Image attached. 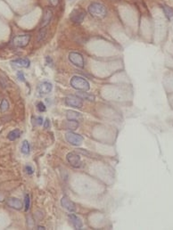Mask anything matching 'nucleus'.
I'll return each instance as SVG.
<instances>
[{
    "label": "nucleus",
    "mask_w": 173,
    "mask_h": 230,
    "mask_svg": "<svg viewBox=\"0 0 173 230\" xmlns=\"http://www.w3.org/2000/svg\"><path fill=\"white\" fill-rule=\"evenodd\" d=\"M71 86L79 91H88L90 85L84 78L79 76H73L71 79Z\"/></svg>",
    "instance_id": "f257e3e1"
},
{
    "label": "nucleus",
    "mask_w": 173,
    "mask_h": 230,
    "mask_svg": "<svg viewBox=\"0 0 173 230\" xmlns=\"http://www.w3.org/2000/svg\"><path fill=\"white\" fill-rule=\"evenodd\" d=\"M88 13L96 18H103L107 15V10L104 6L99 3H92L88 6Z\"/></svg>",
    "instance_id": "f03ea898"
},
{
    "label": "nucleus",
    "mask_w": 173,
    "mask_h": 230,
    "mask_svg": "<svg viewBox=\"0 0 173 230\" xmlns=\"http://www.w3.org/2000/svg\"><path fill=\"white\" fill-rule=\"evenodd\" d=\"M86 17V11L80 7H77L72 10L70 15V19L75 24H80Z\"/></svg>",
    "instance_id": "7ed1b4c3"
},
{
    "label": "nucleus",
    "mask_w": 173,
    "mask_h": 230,
    "mask_svg": "<svg viewBox=\"0 0 173 230\" xmlns=\"http://www.w3.org/2000/svg\"><path fill=\"white\" fill-rule=\"evenodd\" d=\"M30 40H31L30 34L18 35L13 39V45L16 47H25L26 46H28Z\"/></svg>",
    "instance_id": "20e7f679"
},
{
    "label": "nucleus",
    "mask_w": 173,
    "mask_h": 230,
    "mask_svg": "<svg viewBox=\"0 0 173 230\" xmlns=\"http://www.w3.org/2000/svg\"><path fill=\"white\" fill-rule=\"evenodd\" d=\"M65 138L72 146H80L84 140L82 136H80L79 134H76V133H73V132H68L65 135Z\"/></svg>",
    "instance_id": "39448f33"
},
{
    "label": "nucleus",
    "mask_w": 173,
    "mask_h": 230,
    "mask_svg": "<svg viewBox=\"0 0 173 230\" xmlns=\"http://www.w3.org/2000/svg\"><path fill=\"white\" fill-rule=\"evenodd\" d=\"M69 60L72 64L79 68H83L84 67V58L82 54L77 53V52H71L69 54Z\"/></svg>",
    "instance_id": "423d86ee"
},
{
    "label": "nucleus",
    "mask_w": 173,
    "mask_h": 230,
    "mask_svg": "<svg viewBox=\"0 0 173 230\" xmlns=\"http://www.w3.org/2000/svg\"><path fill=\"white\" fill-rule=\"evenodd\" d=\"M64 102L67 105L71 106V107H76V108H81L83 104H82V99H80L79 97L76 96H67Z\"/></svg>",
    "instance_id": "0eeeda50"
},
{
    "label": "nucleus",
    "mask_w": 173,
    "mask_h": 230,
    "mask_svg": "<svg viewBox=\"0 0 173 230\" xmlns=\"http://www.w3.org/2000/svg\"><path fill=\"white\" fill-rule=\"evenodd\" d=\"M66 159L72 167L78 168L80 166V156L76 153H69L66 156Z\"/></svg>",
    "instance_id": "6e6552de"
},
{
    "label": "nucleus",
    "mask_w": 173,
    "mask_h": 230,
    "mask_svg": "<svg viewBox=\"0 0 173 230\" xmlns=\"http://www.w3.org/2000/svg\"><path fill=\"white\" fill-rule=\"evenodd\" d=\"M61 204L64 209L69 211L70 212H75L76 211V205L74 202H72L68 197L64 196L61 200Z\"/></svg>",
    "instance_id": "1a4fd4ad"
},
{
    "label": "nucleus",
    "mask_w": 173,
    "mask_h": 230,
    "mask_svg": "<svg viewBox=\"0 0 173 230\" xmlns=\"http://www.w3.org/2000/svg\"><path fill=\"white\" fill-rule=\"evenodd\" d=\"M52 17H53L52 10L50 8L47 7L44 11V15H43V18H42V22H41V27L45 28L46 26H47L51 22Z\"/></svg>",
    "instance_id": "9d476101"
},
{
    "label": "nucleus",
    "mask_w": 173,
    "mask_h": 230,
    "mask_svg": "<svg viewBox=\"0 0 173 230\" xmlns=\"http://www.w3.org/2000/svg\"><path fill=\"white\" fill-rule=\"evenodd\" d=\"M52 89H53V86H52V84L49 83V82H47V81L40 83V84L39 85V87H38V90H39V92H40L41 95H47V94H49V93L52 91Z\"/></svg>",
    "instance_id": "9b49d317"
},
{
    "label": "nucleus",
    "mask_w": 173,
    "mask_h": 230,
    "mask_svg": "<svg viewBox=\"0 0 173 230\" xmlns=\"http://www.w3.org/2000/svg\"><path fill=\"white\" fill-rule=\"evenodd\" d=\"M6 204L9 207L15 209V210H22L23 206L22 201L17 199V198H8L6 200Z\"/></svg>",
    "instance_id": "f8f14e48"
},
{
    "label": "nucleus",
    "mask_w": 173,
    "mask_h": 230,
    "mask_svg": "<svg viewBox=\"0 0 173 230\" xmlns=\"http://www.w3.org/2000/svg\"><path fill=\"white\" fill-rule=\"evenodd\" d=\"M68 218H69V220L72 224V226L75 228V229H80L82 228L83 223L79 217H77L75 214H72V212H71V214L69 215Z\"/></svg>",
    "instance_id": "ddd939ff"
},
{
    "label": "nucleus",
    "mask_w": 173,
    "mask_h": 230,
    "mask_svg": "<svg viewBox=\"0 0 173 230\" xmlns=\"http://www.w3.org/2000/svg\"><path fill=\"white\" fill-rule=\"evenodd\" d=\"M66 118L68 121H79L82 120V115L80 114L78 112H75V111H71V110H69L66 112Z\"/></svg>",
    "instance_id": "4468645a"
},
{
    "label": "nucleus",
    "mask_w": 173,
    "mask_h": 230,
    "mask_svg": "<svg viewBox=\"0 0 173 230\" xmlns=\"http://www.w3.org/2000/svg\"><path fill=\"white\" fill-rule=\"evenodd\" d=\"M12 63L16 65V66H18V67L28 68V67H30L31 62L27 58H19V59H15V60L12 61Z\"/></svg>",
    "instance_id": "2eb2a0df"
},
{
    "label": "nucleus",
    "mask_w": 173,
    "mask_h": 230,
    "mask_svg": "<svg viewBox=\"0 0 173 230\" xmlns=\"http://www.w3.org/2000/svg\"><path fill=\"white\" fill-rule=\"evenodd\" d=\"M76 96L79 97L80 99L82 100H87V101H90V102H93L95 99V96L92 94H89V93H86V91H79V92L76 94Z\"/></svg>",
    "instance_id": "dca6fc26"
},
{
    "label": "nucleus",
    "mask_w": 173,
    "mask_h": 230,
    "mask_svg": "<svg viewBox=\"0 0 173 230\" xmlns=\"http://www.w3.org/2000/svg\"><path fill=\"white\" fill-rule=\"evenodd\" d=\"M21 137V131L19 130H14L11 132H9L7 135V138L10 141H15L16 139Z\"/></svg>",
    "instance_id": "f3484780"
},
{
    "label": "nucleus",
    "mask_w": 173,
    "mask_h": 230,
    "mask_svg": "<svg viewBox=\"0 0 173 230\" xmlns=\"http://www.w3.org/2000/svg\"><path fill=\"white\" fill-rule=\"evenodd\" d=\"M162 9L164 11L166 17L170 20V21H173V9L171 6H167V5H163L162 6Z\"/></svg>",
    "instance_id": "a211bd4d"
},
{
    "label": "nucleus",
    "mask_w": 173,
    "mask_h": 230,
    "mask_svg": "<svg viewBox=\"0 0 173 230\" xmlns=\"http://www.w3.org/2000/svg\"><path fill=\"white\" fill-rule=\"evenodd\" d=\"M66 126H67L68 130H77L78 127H79V121H68Z\"/></svg>",
    "instance_id": "6ab92c4d"
},
{
    "label": "nucleus",
    "mask_w": 173,
    "mask_h": 230,
    "mask_svg": "<svg viewBox=\"0 0 173 230\" xmlns=\"http://www.w3.org/2000/svg\"><path fill=\"white\" fill-rule=\"evenodd\" d=\"M30 151H31V146H30L29 142L27 140H24L22 145V153L24 154H28L30 153Z\"/></svg>",
    "instance_id": "aec40b11"
},
{
    "label": "nucleus",
    "mask_w": 173,
    "mask_h": 230,
    "mask_svg": "<svg viewBox=\"0 0 173 230\" xmlns=\"http://www.w3.org/2000/svg\"><path fill=\"white\" fill-rule=\"evenodd\" d=\"M9 109V103L6 99H3L0 103V111L1 113H6Z\"/></svg>",
    "instance_id": "412c9836"
},
{
    "label": "nucleus",
    "mask_w": 173,
    "mask_h": 230,
    "mask_svg": "<svg viewBox=\"0 0 173 230\" xmlns=\"http://www.w3.org/2000/svg\"><path fill=\"white\" fill-rule=\"evenodd\" d=\"M24 202H25V211H29L30 206H31V198H30L29 194H25Z\"/></svg>",
    "instance_id": "4be33fe9"
},
{
    "label": "nucleus",
    "mask_w": 173,
    "mask_h": 230,
    "mask_svg": "<svg viewBox=\"0 0 173 230\" xmlns=\"http://www.w3.org/2000/svg\"><path fill=\"white\" fill-rule=\"evenodd\" d=\"M25 171H26V173L28 175H32L34 173V169H33V167H32V165L28 164V165L25 166Z\"/></svg>",
    "instance_id": "5701e85b"
},
{
    "label": "nucleus",
    "mask_w": 173,
    "mask_h": 230,
    "mask_svg": "<svg viewBox=\"0 0 173 230\" xmlns=\"http://www.w3.org/2000/svg\"><path fill=\"white\" fill-rule=\"evenodd\" d=\"M46 35H47V31H46V29L44 28V29H42L41 31H40V34H39V41H41L42 39H44V38L46 37Z\"/></svg>",
    "instance_id": "b1692460"
},
{
    "label": "nucleus",
    "mask_w": 173,
    "mask_h": 230,
    "mask_svg": "<svg viewBox=\"0 0 173 230\" xmlns=\"http://www.w3.org/2000/svg\"><path fill=\"white\" fill-rule=\"evenodd\" d=\"M37 107H38V110H39L40 112H46V110H47V108H46V106H45V104H44L43 103H41V102L38 104Z\"/></svg>",
    "instance_id": "393cba45"
},
{
    "label": "nucleus",
    "mask_w": 173,
    "mask_h": 230,
    "mask_svg": "<svg viewBox=\"0 0 173 230\" xmlns=\"http://www.w3.org/2000/svg\"><path fill=\"white\" fill-rule=\"evenodd\" d=\"M17 77H18V79L21 81H25V77H24V74L23 73V71H18L17 72Z\"/></svg>",
    "instance_id": "a878e982"
},
{
    "label": "nucleus",
    "mask_w": 173,
    "mask_h": 230,
    "mask_svg": "<svg viewBox=\"0 0 173 230\" xmlns=\"http://www.w3.org/2000/svg\"><path fill=\"white\" fill-rule=\"evenodd\" d=\"M48 2H49V4L52 6H58V4H59V0H48Z\"/></svg>",
    "instance_id": "bb28decb"
},
{
    "label": "nucleus",
    "mask_w": 173,
    "mask_h": 230,
    "mask_svg": "<svg viewBox=\"0 0 173 230\" xmlns=\"http://www.w3.org/2000/svg\"><path fill=\"white\" fill-rule=\"evenodd\" d=\"M36 123H37V125H41V124L43 123V119H42L41 117L37 118V119H36Z\"/></svg>",
    "instance_id": "cd10ccee"
},
{
    "label": "nucleus",
    "mask_w": 173,
    "mask_h": 230,
    "mask_svg": "<svg viewBox=\"0 0 173 230\" xmlns=\"http://www.w3.org/2000/svg\"><path fill=\"white\" fill-rule=\"evenodd\" d=\"M49 127V121L48 120H46V121L44 122V128L45 129H47Z\"/></svg>",
    "instance_id": "c85d7f7f"
},
{
    "label": "nucleus",
    "mask_w": 173,
    "mask_h": 230,
    "mask_svg": "<svg viewBox=\"0 0 173 230\" xmlns=\"http://www.w3.org/2000/svg\"><path fill=\"white\" fill-rule=\"evenodd\" d=\"M38 229H46L45 228H43V227H38Z\"/></svg>",
    "instance_id": "c756f323"
},
{
    "label": "nucleus",
    "mask_w": 173,
    "mask_h": 230,
    "mask_svg": "<svg viewBox=\"0 0 173 230\" xmlns=\"http://www.w3.org/2000/svg\"><path fill=\"white\" fill-rule=\"evenodd\" d=\"M1 130H2V127L0 126V131H1Z\"/></svg>",
    "instance_id": "7c9ffc66"
}]
</instances>
